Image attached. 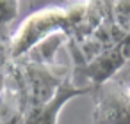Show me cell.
Wrapping results in <instances>:
<instances>
[{"label": "cell", "instance_id": "5", "mask_svg": "<svg viewBox=\"0 0 130 124\" xmlns=\"http://www.w3.org/2000/svg\"><path fill=\"white\" fill-rule=\"evenodd\" d=\"M109 20L121 30H130V0H109Z\"/></svg>", "mask_w": 130, "mask_h": 124}, {"label": "cell", "instance_id": "2", "mask_svg": "<svg viewBox=\"0 0 130 124\" xmlns=\"http://www.w3.org/2000/svg\"><path fill=\"white\" fill-rule=\"evenodd\" d=\"M96 124H130V76L118 73L96 87Z\"/></svg>", "mask_w": 130, "mask_h": 124}, {"label": "cell", "instance_id": "1", "mask_svg": "<svg viewBox=\"0 0 130 124\" xmlns=\"http://www.w3.org/2000/svg\"><path fill=\"white\" fill-rule=\"evenodd\" d=\"M86 11V0H71L68 6H52L32 13L20 23V27L9 37L7 59L18 60L20 57L29 55V52L46 37L57 32L68 34L70 30H75L84 21Z\"/></svg>", "mask_w": 130, "mask_h": 124}, {"label": "cell", "instance_id": "9", "mask_svg": "<svg viewBox=\"0 0 130 124\" xmlns=\"http://www.w3.org/2000/svg\"><path fill=\"white\" fill-rule=\"evenodd\" d=\"M93 124H96V122H93Z\"/></svg>", "mask_w": 130, "mask_h": 124}, {"label": "cell", "instance_id": "7", "mask_svg": "<svg viewBox=\"0 0 130 124\" xmlns=\"http://www.w3.org/2000/svg\"><path fill=\"white\" fill-rule=\"evenodd\" d=\"M6 87H7V75H6V71L2 69V66H0V97H2Z\"/></svg>", "mask_w": 130, "mask_h": 124}, {"label": "cell", "instance_id": "4", "mask_svg": "<svg viewBox=\"0 0 130 124\" xmlns=\"http://www.w3.org/2000/svg\"><path fill=\"white\" fill-rule=\"evenodd\" d=\"M25 97L20 82L9 83L0 97V124H18L25 117Z\"/></svg>", "mask_w": 130, "mask_h": 124}, {"label": "cell", "instance_id": "8", "mask_svg": "<svg viewBox=\"0 0 130 124\" xmlns=\"http://www.w3.org/2000/svg\"><path fill=\"white\" fill-rule=\"evenodd\" d=\"M4 57H7V44H2V39H0V64H2Z\"/></svg>", "mask_w": 130, "mask_h": 124}, {"label": "cell", "instance_id": "6", "mask_svg": "<svg viewBox=\"0 0 130 124\" xmlns=\"http://www.w3.org/2000/svg\"><path fill=\"white\" fill-rule=\"evenodd\" d=\"M18 14V0H0V29L13 21Z\"/></svg>", "mask_w": 130, "mask_h": 124}, {"label": "cell", "instance_id": "3", "mask_svg": "<svg viewBox=\"0 0 130 124\" xmlns=\"http://www.w3.org/2000/svg\"><path fill=\"white\" fill-rule=\"evenodd\" d=\"M91 90V87H80L75 85L73 78L68 76L54 92V96L45 101L43 105L29 110L23 117V124H57V117L61 113V110L64 108V105L68 101H71L73 97L84 96Z\"/></svg>", "mask_w": 130, "mask_h": 124}]
</instances>
